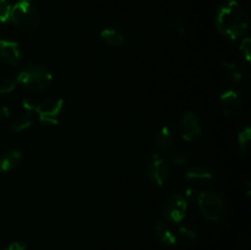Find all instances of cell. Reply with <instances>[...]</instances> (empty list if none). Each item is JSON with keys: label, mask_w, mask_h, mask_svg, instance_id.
Here are the masks:
<instances>
[{"label": "cell", "mask_w": 251, "mask_h": 250, "mask_svg": "<svg viewBox=\"0 0 251 250\" xmlns=\"http://www.w3.org/2000/svg\"><path fill=\"white\" fill-rule=\"evenodd\" d=\"M215 24L218 32L230 41L243 38L249 29V15L235 0H228L218 7Z\"/></svg>", "instance_id": "1"}, {"label": "cell", "mask_w": 251, "mask_h": 250, "mask_svg": "<svg viewBox=\"0 0 251 250\" xmlns=\"http://www.w3.org/2000/svg\"><path fill=\"white\" fill-rule=\"evenodd\" d=\"M17 86H21L28 92H43L51 82V73L44 65L28 61L16 76Z\"/></svg>", "instance_id": "2"}, {"label": "cell", "mask_w": 251, "mask_h": 250, "mask_svg": "<svg viewBox=\"0 0 251 250\" xmlns=\"http://www.w3.org/2000/svg\"><path fill=\"white\" fill-rule=\"evenodd\" d=\"M9 20L21 31H34L41 24L39 11L29 1H19L11 6Z\"/></svg>", "instance_id": "3"}, {"label": "cell", "mask_w": 251, "mask_h": 250, "mask_svg": "<svg viewBox=\"0 0 251 250\" xmlns=\"http://www.w3.org/2000/svg\"><path fill=\"white\" fill-rule=\"evenodd\" d=\"M198 205L203 218L210 222H217L226 212L225 198L217 190L208 189L201 190L198 199Z\"/></svg>", "instance_id": "4"}, {"label": "cell", "mask_w": 251, "mask_h": 250, "mask_svg": "<svg viewBox=\"0 0 251 250\" xmlns=\"http://www.w3.org/2000/svg\"><path fill=\"white\" fill-rule=\"evenodd\" d=\"M65 102L60 97L47 98L39 100L34 112L38 115V119L44 125H58L63 119Z\"/></svg>", "instance_id": "5"}, {"label": "cell", "mask_w": 251, "mask_h": 250, "mask_svg": "<svg viewBox=\"0 0 251 250\" xmlns=\"http://www.w3.org/2000/svg\"><path fill=\"white\" fill-rule=\"evenodd\" d=\"M169 173H171V164L168 159L159 153H154L150 157L145 167V175L147 180L154 185L162 186L166 184Z\"/></svg>", "instance_id": "6"}, {"label": "cell", "mask_w": 251, "mask_h": 250, "mask_svg": "<svg viewBox=\"0 0 251 250\" xmlns=\"http://www.w3.org/2000/svg\"><path fill=\"white\" fill-rule=\"evenodd\" d=\"M188 213V201L180 194H172L166 199L162 215L168 223H180Z\"/></svg>", "instance_id": "7"}, {"label": "cell", "mask_w": 251, "mask_h": 250, "mask_svg": "<svg viewBox=\"0 0 251 250\" xmlns=\"http://www.w3.org/2000/svg\"><path fill=\"white\" fill-rule=\"evenodd\" d=\"M179 135L186 142H194L202 134L200 119L194 112L184 113L178 124Z\"/></svg>", "instance_id": "8"}, {"label": "cell", "mask_w": 251, "mask_h": 250, "mask_svg": "<svg viewBox=\"0 0 251 250\" xmlns=\"http://www.w3.org/2000/svg\"><path fill=\"white\" fill-rule=\"evenodd\" d=\"M218 103H220V108L223 114L232 115L242 107L243 97L239 91L234 90V88H228L221 93Z\"/></svg>", "instance_id": "9"}, {"label": "cell", "mask_w": 251, "mask_h": 250, "mask_svg": "<svg viewBox=\"0 0 251 250\" xmlns=\"http://www.w3.org/2000/svg\"><path fill=\"white\" fill-rule=\"evenodd\" d=\"M0 59L7 65L15 66L22 60V51L19 43L9 39H0Z\"/></svg>", "instance_id": "10"}, {"label": "cell", "mask_w": 251, "mask_h": 250, "mask_svg": "<svg viewBox=\"0 0 251 250\" xmlns=\"http://www.w3.org/2000/svg\"><path fill=\"white\" fill-rule=\"evenodd\" d=\"M174 132L169 126H163L157 131L153 139L154 147L159 153H168L174 149Z\"/></svg>", "instance_id": "11"}, {"label": "cell", "mask_w": 251, "mask_h": 250, "mask_svg": "<svg viewBox=\"0 0 251 250\" xmlns=\"http://www.w3.org/2000/svg\"><path fill=\"white\" fill-rule=\"evenodd\" d=\"M184 176L190 183H201V181L211 180L213 178V174L207 167L195 164V166H191L186 169Z\"/></svg>", "instance_id": "12"}, {"label": "cell", "mask_w": 251, "mask_h": 250, "mask_svg": "<svg viewBox=\"0 0 251 250\" xmlns=\"http://www.w3.org/2000/svg\"><path fill=\"white\" fill-rule=\"evenodd\" d=\"M153 235L158 242L167 247H173L176 244V235L166 222H157L153 227Z\"/></svg>", "instance_id": "13"}, {"label": "cell", "mask_w": 251, "mask_h": 250, "mask_svg": "<svg viewBox=\"0 0 251 250\" xmlns=\"http://www.w3.org/2000/svg\"><path fill=\"white\" fill-rule=\"evenodd\" d=\"M100 39L104 42L105 44H108L109 47H122L125 43V36L119 28L113 26H108L105 28H103L100 31Z\"/></svg>", "instance_id": "14"}, {"label": "cell", "mask_w": 251, "mask_h": 250, "mask_svg": "<svg viewBox=\"0 0 251 250\" xmlns=\"http://www.w3.org/2000/svg\"><path fill=\"white\" fill-rule=\"evenodd\" d=\"M22 162V153L19 150H9L5 152L0 159V169L1 172H10L17 168Z\"/></svg>", "instance_id": "15"}, {"label": "cell", "mask_w": 251, "mask_h": 250, "mask_svg": "<svg viewBox=\"0 0 251 250\" xmlns=\"http://www.w3.org/2000/svg\"><path fill=\"white\" fill-rule=\"evenodd\" d=\"M32 123H33V115L31 114V112H25L12 118L9 126L12 131L20 132L28 129L32 125Z\"/></svg>", "instance_id": "16"}, {"label": "cell", "mask_w": 251, "mask_h": 250, "mask_svg": "<svg viewBox=\"0 0 251 250\" xmlns=\"http://www.w3.org/2000/svg\"><path fill=\"white\" fill-rule=\"evenodd\" d=\"M220 69L222 71L223 75L228 78V80L233 81V82H242L243 81V73L239 69V66L232 61H222L220 64Z\"/></svg>", "instance_id": "17"}, {"label": "cell", "mask_w": 251, "mask_h": 250, "mask_svg": "<svg viewBox=\"0 0 251 250\" xmlns=\"http://www.w3.org/2000/svg\"><path fill=\"white\" fill-rule=\"evenodd\" d=\"M251 141V129L250 126H245L240 130L238 134V147H239L240 154H245L249 150V144Z\"/></svg>", "instance_id": "18"}, {"label": "cell", "mask_w": 251, "mask_h": 250, "mask_svg": "<svg viewBox=\"0 0 251 250\" xmlns=\"http://www.w3.org/2000/svg\"><path fill=\"white\" fill-rule=\"evenodd\" d=\"M190 158V152H189L188 150H183V151H179L176 152V153H174L173 156L168 159V162L169 164H171V167H183L189 163Z\"/></svg>", "instance_id": "19"}, {"label": "cell", "mask_w": 251, "mask_h": 250, "mask_svg": "<svg viewBox=\"0 0 251 250\" xmlns=\"http://www.w3.org/2000/svg\"><path fill=\"white\" fill-rule=\"evenodd\" d=\"M167 26H168L169 31H171L173 34H176V36H178V37L185 36L186 27H185V25L180 21V20H176V19L169 20L168 24H167Z\"/></svg>", "instance_id": "20"}, {"label": "cell", "mask_w": 251, "mask_h": 250, "mask_svg": "<svg viewBox=\"0 0 251 250\" xmlns=\"http://www.w3.org/2000/svg\"><path fill=\"white\" fill-rule=\"evenodd\" d=\"M16 87L17 82L15 78H4V80L0 81V96H5L14 92Z\"/></svg>", "instance_id": "21"}, {"label": "cell", "mask_w": 251, "mask_h": 250, "mask_svg": "<svg viewBox=\"0 0 251 250\" xmlns=\"http://www.w3.org/2000/svg\"><path fill=\"white\" fill-rule=\"evenodd\" d=\"M178 233L181 238H184V239L188 240V242H194V240H196V238H198V232H196V229H194L193 227H189V225H180V227L178 228Z\"/></svg>", "instance_id": "22"}, {"label": "cell", "mask_w": 251, "mask_h": 250, "mask_svg": "<svg viewBox=\"0 0 251 250\" xmlns=\"http://www.w3.org/2000/svg\"><path fill=\"white\" fill-rule=\"evenodd\" d=\"M239 50L242 53V55L244 56L245 60L249 63L251 60V39L249 37H243L242 42H240Z\"/></svg>", "instance_id": "23"}, {"label": "cell", "mask_w": 251, "mask_h": 250, "mask_svg": "<svg viewBox=\"0 0 251 250\" xmlns=\"http://www.w3.org/2000/svg\"><path fill=\"white\" fill-rule=\"evenodd\" d=\"M11 11V5L9 0H0V24L7 21Z\"/></svg>", "instance_id": "24"}, {"label": "cell", "mask_w": 251, "mask_h": 250, "mask_svg": "<svg viewBox=\"0 0 251 250\" xmlns=\"http://www.w3.org/2000/svg\"><path fill=\"white\" fill-rule=\"evenodd\" d=\"M200 191L199 189L196 188H193V186H190V188H188L185 190V194H184V198H185V200L188 201V202H196L199 199V195H200Z\"/></svg>", "instance_id": "25"}, {"label": "cell", "mask_w": 251, "mask_h": 250, "mask_svg": "<svg viewBox=\"0 0 251 250\" xmlns=\"http://www.w3.org/2000/svg\"><path fill=\"white\" fill-rule=\"evenodd\" d=\"M38 102L39 100H37L36 98L26 97L22 100V107H24V109H26L27 112H34L37 105H38Z\"/></svg>", "instance_id": "26"}, {"label": "cell", "mask_w": 251, "mask_h": 250, "mask_svg": "<svg viewBox=\"0 0 251 250\" xmlns=\"http://www.w3.org/2000/svg\"><path fill=\"white\" fill-rule=\"evenodd\" d=\"M27 249V243L24 240H15L7 244L6 247L2 248L1 250H26Z\"/></svg>", "instance_id": "27"}, {"label": "cell", "mask_w": 251, "mask_h": 250, "mask_svg": "<svg viewBox=\"0 0 251 250\" xmlns=\"http://www.w3.org/2000/svg\"><path fill=\"white\" fill-rule=\"evenodd\" d=\"M10 115H11V109L7 105H0V123L10 118Z\"/></svg>", "instance_id": "28"}, {"label": "cell", "mask_w": 251, "mask_h": 250, "mask_svg": "<svg viewBox=\"0 0 251 250\" xmlns=\"http://www.w3.org/2000/svg\"><path fill=\"white\" fill-rule=\"evenodd\" d=\"M19 1H29V0H19Z\"/></svg>", "instance_id": "29"}, {"label": "cell", "mask_w": 251, "mask_h": 250, "mask_svg": "<svg viewBox=\"0 0 251 250\" xmlns=\"http://www.w3.org/2000/svg\"><path fill=\"white\" fill-rule=\"evenodd\" d=\"M0 172H1V169H0Z\"/></svg>", "instance_id": "30"}]
</instances>
